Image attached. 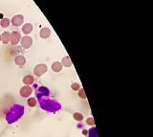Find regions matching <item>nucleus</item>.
<instances>
[{
  "mask_svg": "<svg viewBox=\"0 0 153 137\" xmlns=\"http://www.w3.org/2000/svg\"><path fill=\"white\" fill-rule=\"evenodd\" d=\"M45 71H47V66L46 65H38V66H36V68L35 69V74L37 75V76H40Z\"/></svg>",
  "mask_w": 153,
  "mask_h": 137,
  "instance_id": "obj_3",
  "label": "nucleus"
},
{
  "mask_svg": "<svg viewBox=\"0 0 153 137\" xmlns=\"http://www.w3.org/2000/svg\"><path fill=\"white\" fill-rule=\"evenodd\" d=\"M12 22L14 26H19L23 22V16L22 15H15V16L12 17Z\"/></svg>",
  "mask_w": 153,
  "mask_h": 137,
  "instance_id": "obj_1",
  "label": "nucleus"
},
{
  "mask_svg": "<svg viewBox=\"0 0 153 137\" xmlns=\"http://www.w3.org/2000/svg\"><path fill=\"white\" fill-rule=\"evenodd\" d=\"M28 105H29L30 106L34 107V106L36 105V101H35V98H30V99H28Z\"/></svg>",
  "mask_w": 153,
  "mask_h": 137,
  "instance_id": "obj_13",
  "label": "nucleus"
},
{
  "mask_svg": "<svg viewBox=\"0 0 153 137\" xmlns=\"http://www.w3.org/2000/svg\"><path fill=\"white\" fill-rule=\"evenodd\" d=\"M83 134H87V131H83Z\"/></svg>",
  "mask_w": 153,
  "mask_h": 137,
  "instance_id": "obj_19",
  "label": "nucleus"
},
{
  "mask_svg": "<svg viewBox=\"0 0 153 137\" xmlns=\"http://www.w3.org/2000/svg\"><path fill=\"white\" fill-rule=\"evenodd\" d=\"M72 89L78 90V89H79V84H78V83H73V84H72Z\"/></svg>",
  "mask_w": 153,
  "mask_h": 137,
  "instance_id": "obj_17",
  "label": "nucleus"
},
{
  "mask_svg": "<svg viewBox=\"0 0 153 137\" xmlns=\"http://www.w3.org/2000/svg\"><path fill=\"white\" fill-rule=\"evenodd\" d=\"M23 82L26 83V84H31L34 82V77L32 76H26L24 79H23Z\"/></svg>",
  "mask_w": 153,
  "mask_h": 137,
  "instance_id": "obj_8",
  "label": "nucleus"
},
{
  "mask_svg": "<svg viewBox=\"0 0 153 137\" xmlns=\"http://www.w3.org/2000/svg\"><path fill=\"white\" fill-rule=\"evenodd\" d=\"M19 38H20V35L19 33L17 32H13L12 35H11V41H12V44H16L18 41H19Z\"/></svg>",
  "mask_w": 153,
  "mask_h": 137,
  "instance_id": "obj_2",
  "label": "nucleus"
},
{
  "mask_svg": "<svg viewBox=\"0 0 153 137\" xmlns=\"http://www.w3.org/2000/svg\"><path fill=\"white\" fill-rule=\"evenodd\" d=\"M21 91H26V92H20L21 96H24V97H26V96H28L29 94H31V93H32V89H31L30 87H28V86L21 88Z\"/></svg>",
  "mask_w": 153,
  "mask_h": 137,
  "instance_id": "obj_6",
  "label": "nucleus"
},
{
  "mask_svg": "<svg viewBox=\"0 0 153 137\" xmlns=\"http://www.w3.org/2000/svg\"><path fill=\"white\" fill-rule=\"evenodd\" d=\"M52 67H53V70H54V71L59 72V71H60V69H61V64H60L59 62H55Z\"/></svg>",
  "mask_w": 153,
  "mask_h": 137,
  "instance_id": "obj_12",
  "label": "nucleus"
},
{
  "mask_svg": "<svg viewBox=\"0 0 153 137\" xmlns=\"http://www.w3.org/2000/svg\"><path fill=\"white\" fill-rule=\"evenodd\" d=\"M78 95H79V97L82 98V99H85V98H86V95H85V92H84L83 89H80V90L78 91Z\"/></svg>",
  "mask_w": 153,
  "mask_h": 137,
  "instance_id": "obj_16",
  "label": "nucleus"
},
{
  "mask_svg": "<svg viewBox=\"0 0 153 137\" xmlns=\"http://www.w3.org/2000/svg\"><path fill=\"white\" fill-rule=\"evenodd\" d=\"M31 44H32V39H31L29 37H26L23 38V40H22V45H24L25 48L30 47Z\"/></svg>",
  "mask_w": 153,
  "mask_h": 137,
  "instance_id": "obj_5",
  "label": "nucleus"
},
{
  "mask_svg": "<svg viewBox=\"0 0 153 137\" xmlns=\"http://www.w3.org/2000/svg\"><path fill=\"white\" fill-rule=\"evenodd\" d=\"M1 39L3 40V42H4L5 44H7V43L10 41V39H11V34L5 32V33L1 36Z\"/></svg>",
  "mask_w": 153,
  "mask_h": 137,
  "instance_id": "obj_4",
  "label": "nucleus"
},
{
  "mask_svg": "<svg viewBox=\"0 0 153 137\" xmlns=\"http://www.w3.org/2000/svg\"><path fill=\"white\" fill-rule=\"evenodd\" d=\"M0 40H1V36H0Z\"/></svg>",
  "mask_w": 153,
  "mask_h": 137,
  "instance_id": "obj_21",
  "label": "nucleus"
},
{
  "mask_svg": "<svg viewBox=\"0 0 153 137\" xmlns=\"http://www.w3.org/2000/svg\"><path fill=\"white\" fill-rule=\"evenodd\" d=\"M32 29H33V26L31 24H26L24 27H23V32L26 33V34H29L32 32Z\"/></svg>",
  "mask_w": 153,
  "mask_h": 137,
  "instance_id": "obj_9",
  "label": "nucleus"
},
{
  "mask_svg": "<svg viewBox=\"0 0 153 137\" xmlns=\"http://www.w3.org/2000/svg\"><path fill=\"white\" fill-rule=\"evenodd\" d=\"M74 118L76 119V121H81L83 119V117H82V115L80 113H75L74 114Z\"/></svg>",
  "mask_w": 153,
  "mask_h": 137,
  "instance_id": "obj_15",
  "label": "nucleus"
},
{
  "mask_svg": "<svg viewBox=\"0 0 153 137\" xmlns=\"http://www.w3.org/2000/svg\"><path fill=\"white\" fill-rule=\"evenodd\" d=\"M40 36H41V37H43V38H47V37L50 36V31H49V29H46V28L42 29V30H41V33H40Z\"/></svg>",
  "mask_w": 153,
  "mask_h": 137,
  "instance_id": "obj_7",
  "label": "nucleus"
},
{
  "mask_svg": "<svg viewBox=\"0 0 153 137\" xmlns=\"http://www.w3.org/2000/svg\"><path fill=\"white\" fill-rule=\"evenodd\" d=\"M2 17H3V15H2L1 13H0V18H2Z\"/></svg>",
  "mask_w": 153,
  "mask_h": 137,
  "instance_id": "obj_20",
  "label": "nucleus"
},
{
  "mask_svg": "<svg viewBox=\"0 0 153 137\" xmlns=\"http://www.w3.org/2000/svg\"><path fill=\"white\" fill-rule=\"evenodd\" d=\"M87 124H88V125H95V123H94V119H93V118H89V119H87Z\"/></svg>",
  "mask_w": 153,
  "mask_h": 137,
  "instance_id": "obj_18",
  "label": "nucleus"
},
{
  "mask_svg": "<svg viewBox=\"0 0 153 137\" xmlns=\"http://www.w3.org/2000/svg\"><path fill=\"white\" fill-rule=\"evenodd\" d=\"M10 19L9 18H3L2 19V21H1V26L3 27V28H7L9 25H10Z\"/></svg>",
  "mask_w": 153,
  "mask_h": 137,
  "instance_id": "obj_10",
  "label": "nucleus"
},
{
  "mask_svg": "<svg viewBox=\"0 0 153 137\" xmlns=\"http://www.w3.org/2000/svg\"><path fill=\"white\" fill-rule=\"evenodd\" d=\"M15 62H16L18 65H22V64L25 63V59H24L23 57H17V58L15 59Z\"/></svg>",
  "mask_w": 153,
  "mask_h": 137,
  "instance_id": "obj_11",
  "label": "nucleus"
},
{
  "mask_svg": "<svg viewBox=\"0 0 153 137\" xmlns=\"http://www.w3.org/2000/svg\"><path fill=\"white\" fill-rule=\"evenodd\" d=\"M62 62H63V64H64L65 66H69V65H71V61H70V59H69V58H64V59H63V61H62Z\"/></svg>",
  "mask_w": 153,
  "mask_h": 137,
  "instance_id": "obj_14",
  "label": "nucleus"
}]
</instances>
